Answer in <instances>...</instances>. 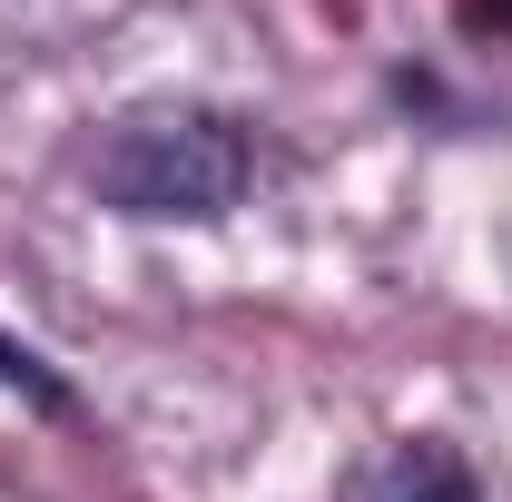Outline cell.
I'll use <instances>...</instances> for the list:
<instances>
[{"label": "cell", "instance_id": "obj_2", "mask_svg": "<svg viewBox=\"0 0 512 502\" xmlns=\"http://www.w3.org/2000/svg\"><path fill=\"white\" fill-rule=\"evenodd\" d=\"M0 384H10V394H20L30 414H50V424H69V414H79V384H69L60 365L40 355V345H20L10 325H0Z\"/></svg>", "mask_w": 512, "mask_h": 502}, {"label": "cell", "instance_id": "obj_3", "mask_svg": "<svg viewBox=\"0 0 512 502\" xmlns=\"http://www.w3.org/2000/svg\"><path fill=\"white\" fill-rule=\"evenodd\" d=\"M384 502H483V483L453 463L444 443H404V463H394V493Z\"/></svg>", "mask_w": 512, "mask_h": 502}, {"label": "cell", "instance_id": "obj_1", "mask_svg": "<svg viewBox=\"0 0 512 502\" xmlns=\"http://www.w3.org/2000/svg\"><path fill=\"white\" fill-rule=\"evenodd\" d=\"M256 188V138L207 99H148L99 128L89 148V197L138 227H217Z\"/></svg>", "mask_w": 512, "mask_h": 502}, {"label": "cell", "instance_id": "obj_4", "mask_svg": "<svg viewBox=\"0 0 512 502\" xmlns=\"http://www.w3.org/2000/svg\"><path fill=\"white\" fill-rule=\"evenodd\" d=\"M453 20H463L473 40H512V0H453Z\"/></svg>", "mask_w": 512, "mask_h": 502}]
</instances>
